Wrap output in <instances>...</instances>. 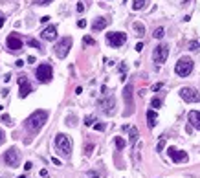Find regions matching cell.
I'll list each match as a JSON object with an SVG mask.
<instances>
[{"mask_svg":"<svg viewBox=\"0 0 200 178\" xmlns=\"http://www.w3.org/2000/svg\"><path fill=\"white\" fill-rule=\"evenodd\" d=\"M46 121H48V112L46 110H35L33 114L24 121V125H26V128L31 132V134H35V132H39L44 127Z\"/></svg>","mask_w":200,"mask_h":178,"instance_id":"1","label":"cell"},{"mask_svg":"<svg viewBox=\"0 0 200 178\" xmlns=\"http://www.w3.org/2000/svg\"><path fill=\"white\" fill-rule=\"evenodd\" d=\"M55 147L59 149V152H61L63 156L70 158V154H72V140H70V136L57 134L55 136Z\"/></svg>","mask_w":200,"mask_h":178,"instance_id":"2","label":"cell"},{"mask_svg":"<svg viewBox=\"0 0 200 178\" xmlns=\"http://www.w3.org/2000/svg\"><path fill=\"white\" fill-rule=\"evenodd\" d=\"M174 72H176L180 77H187L189 73L193 72V59L191 57H180L176 66H174Z\"/></svg>","mask_w":200,"mask_h":178,"instance_id":"3","label":"cell"},{"mask_svg":"<svg viewBox=\"0 0 200 178\" xmlns=\"http://www.w3.org/2000/svg\"><path fill=\"white\" fill-rule=\"evenodd\" d=\"M2 160H4V164L9 165V167H18V164H20V152H18V149L11 147V149H7L4 152Z\"/></svg>","mask_w":200,"mask_h":178,"instance_id":"4","label":"cell"},{"mask_svg":"<svg viewBox=\"0 0 200 178\" xmlns=\"http://www.w3.org/2000/svg\"><path fill=\"white\" fill-rule=\"evenodd\" d=\"M70 48H72V37H63L61 41L55 44V55L59 59H64L68 55Z\"/></svg>","mask_w":200,"mask_h":178,"instance_id":"5","label":"cell"},{"mask_svg":"<svg viewBox=\"0 0 200 178\" xmlns=\"http://www.w3.org/2000/svg\"><path fill=\"white\" fill-rule=\"evenodd\" d=\"M35 77H37L41 83H50V81H52V77H53V70H52V66H50L48 63L41 64V66L37 68V72H35Z\"/></svg>","mask_w":200,"mask_h":178,"instance_id":"6","label":"cell"},{"mask_svg":"<svg viewBox=\"0 0 200 178\" xmlns=\"http://www.w3.org/2000/svg\"><path fill=\"white\" fill-rule=\"evenodd\" d=\"M180 97H182L186 103H198L200 101V94L191 86H184L180 88Z\"/></svg>","mask_w":200,"mask_h":178,"instance_id":"7","label":"cell"},{"mask_svg":"<svg viewBox=\"0 0 200 178\" xmlns=\"http://www.w3.org/2000/svg\"><path fill=\"white\" fill-rule=\"evenodd\" d=\"M97 105L107 116H112L114 112H116V99H114L112 96H107V97H103V99H99Z\"/></svg>","mask_w":200,"mask_h":178,"instance_id":"8","label":"cell"},{"mask_svg":"<svg viewBox=\"0 0 200 178\" xmlns=\"http://www.w3.org/2000/svg\"><path fill=\"white\" fill-rule=\"evenodd\" d=\"M107 42L110 44L112 48H119L127 42V35L121 31H112V33H107Z\"/></svg>","mask_w":200,"mask_h":178,"instance_id":"9","label":"cell"},{"mask_svg":"<svg viewBox=\"0 0 200 178\" xmlns=\"http://www.w3.org/2000/svg\"><path fill=\"white\" fill-rule=\"evenodd\" d=\"M167 57H169V46H167V44H160V46L154 48V52H152V59H154V63L163 64V63L167 61Z\"/></svg>","mask_w":200,"mask_h":178,"instance_id":"10","label":"cell"},{"mask_svg":"<svg viewBox=\"0 0 200 178\" xmlns=\"http://www.w3.org/2000/svg\"><path fill=\"white\" fill-rule=\"evenodd\" d=\"M29 92H33L31 83L28 81L26 75H20V77H18V96H20V97H28Z\"/></svg>","mask_w":200,"mask_h":178,"instance_id":"11","label":"cell"},{"mask_svg":"<svg viewBox=\"0 0 200 178\" xmlns=\"http://www.w3.org/2000/svg\"><path fill=\"white\" fill-rule=\"evenodd\" d=\"M6 46L11 52H18V50H22V39L18 37L17 33H11V35L7 37V41H6Z\"/></svg>","mask_w":200,"mask_h":178,"instance_id":"12","label":"cell"},{"mask_svg":"<svg viewBox=\"0 0 200 178\" xmlns=\"http://www.w3.org/2000/svg\"><path fill=\"white\" fill-rule=\"evenodd\" d=\"M169 156H171V160L174 162V164H180V162H187V152L184 151H178L174 149V147H169Z\"/></svg>","mask_w":200,"mask_h":178,"instance_id":"13","label":"cell"},{"mask_svg":"<svg viewBox=\"0 0 200 178\" xmlns=\"http://www.w3.org/2000/svg\"><path fill=\"white\" fill-rule=\"evenodd\" d=\"M123 99H125V103H127V107H129L127 114H132L134 103H132V86L131 85H125V88H123Z\"/></svg>","mask_w":200,"mask_h":178,"instance_id":"14","label":"cell"},{"mask_svg":"<svg viewBox=\"0 0 200 178\" xmlns=\"http://www.w3.org/2000/svg\"><path fill=\"white\" fill-rule=\"evenodd\" d=\"M41 37L44 39V41H55V39H57V28L55 26H48L41 33Z\"/></svg>","mask_w":200,"mask_h":178,"instance_id":"15","label":"cell"},{"mask_svg":"<svg viewBox=\"0 0 200 178\" xmlns=\"http://www.w3.org/2000/svg\"><path fill=\"white\" fill-rule=\"evenodd\" d=\"M187 120H189V123H191V127L200 130V110H191L189 116H187Z\"/></svg>","mask_w":200,"mask_h":178,"instance_id":"16","label":"cell"},{"mask_svg":"<svg viewBox=\"0 0 200 178\" xmlns=\"http://www.w3.org/2000/svg\"><path fill=\"white\" fill-rule=\"evenodd\" d=\"M107 26H108V18L97 17L96 20H94V24H92V29H94V31H101V29H105Z\"/></svg>","mask_w":200,"mask_h":178,"instance_id":"17","label":"cell"},{"mask_svg":"<svg viewBox=\"0 0 200 178\" xmlns=\"http://www.w3.org/2000/svg\"><path fill=\"white\" fill-rule=\"evenodd\" d=\"M156 120H158L156 112L151 108V110L147 112V125H149V128H154V127H156Z\"/></svg>","mask_w":200,"mask_h":178,"instance_id":"18","label":"cell"},{"mask_svg":"<svg viewBox=\"0 0 200 178\" xmlns=\"http://www.w3.org/2000/svg\"><path fill=\"white\" fill-rule=\"evenodd\" d=\"M132 28H134V31H136L138 37H143V35H145V26H143L141 22H134Z\"/></svg>","mask_w":200,"mask_h":178,"instance_id":"19","label":"cell"},{"mask_svg":"<svg viewBox=\"0 0 200 178\" xmlns=\"http://www.w3.org/2000/svg\"><path fill=\"white\" fill-rule=\"evenodd\" d=\"M152 35H154V39H163V35H165V29H163V28H156Z\"/></svg>","mask_w":200,"mask_h":178,"instance_id":"20","label":"cell"},{"mask_svg":"<svg viewBox=\"0 0 200 178\" xmlns=\"http://www.w3.org/2000/svg\"><path fill=\"white\" fill-rule=\"evenodd\" d=\"M132 7L136 9V11H138V9H143V7H145V0H134Z\"/></svg>","mask_w":200,"mask_h":178,"instance_id":"21","label":"cell"},{"mask_svg":"<svg viewBox=\"0 0 200 178\" xmlns=\"http://www.w3.org/2000/svg\"><path fill=\"white\" fill-rule=\"evenodd\" d=\"M114 143H116V147H118V149L119 151H121V149H125V140H123V138H116V140H114Z\"/></svg>","mask_w":200,"mask_h":178,"instance_id":"22","label":"cell"},{"mask_svg":"<svg viewBox=\"0 0 200 178\" xmlns=\"http://www.w3.org/2000/svg\"><path fill=\"white\" fill-rule=\"evenodd\" d=\"M136 140H138V128L132 127V128H131V141L136 143Z\"/></svg>","mask_w":200,"mask_h":178,"instance_id":"23","label":"cell"},{"mask_svg":"<svg viewBox=\"0 0 200 178\" xmlns=\"http://www.w3.org/2000/svg\"><path fill=\"white\" fill-rule=\"evenodd\" d=\"M160 105H162V99H160V97H152L151 107H154V108H160Z\"/></svg>","mask_w":200,"mask_h":178,"instance_id":"24","label":"cell"},{"mask_svg":"<svg viewBox=\"0 0 200 178\" xmlns=\"http://www.w3.org/2000/svg\"><path fill=\"white\" fill-rule=\"evenodd\" d=\"M28 44H29V46H33V48H39V50H41V42L35 41V39H28Z\"/></svg>","mask_w":200,"mask_h":178,"instance_id":"25","label":"cell"},{"mask_svg":"<svg viewBox=\"0 0 200 178\" xmlns=\"http://www.w3.org/2000/svg\"><path fill=\"white\" fill-rule=\"evenodd\" d=\"M94 121H96V118H94V116H86V118H84V125H94Z\"/></svg>","mask_w":200,"mask_h":178,"instance_id":"26","label":"cell"},{"mask_svg":"<svg viewBox=\"0 0 200 178\" xmlns=\"http://www.w3.org/2000/svg\"><path fill=\"white\" fill-rule=\"evenodd\" d=\"M92 151H94V145H92V143H86V147H84V154L90 156V154H92Z\"/></svg>","mask_w":200,"mask_h":178,"instance_id":"27","label":"cell"},{"mask_svg":"<svg viewBox=\"0 0 200 178\" xmlns=\"http://www.w3.org/2000/svg\"><path fill=\"white\" fill-rule=\"evenodd\" d=\"M83 42H84V44H88V46H94V44H96V41H94L92 37H84V39H83Z\"/></svg>","mask_w":200,"mask_h":178,"instance_id":"28","label":"cell"},{"mask_svg":"<svg viewBox=\"0 0 200 178\" xmlns=\"http://www.w3.org/2000/svg\"><path fill=\"white\" fill-rule=\"evenodd\" d=\"M50 2H52V0H35V6H46V4H50Z\"/></svg>","mask_w":200,"mask_h":178,"instance_id":"29","label":"cell"},{"mask_svg":"<svg viewBox=\"0 0 200 178\" xmlns=\"http://www.w3.org/2000/svg\"><path fill=\"white\" fill-rule=\"evenodd\" d=\"M94 128L96 130H105V123H94Z\"/></svg>","mask_w":200,"mask_h":178,"instance_id":"30","label":"cell"},{"mask_svg":"<svg viewBox=\"0 0 200 178\" xmlns=\"http://www.w3.org/2000/svg\"><path fill=\"white\" fill-rule=\"evenodd\" d=\"M2 121L6 123V125H11V118H9V116H6V114L2 116Z\"/></svg>","mask_w":200,"mask_h":178,"instance_id":"31","label":"cell"},{"mask_svg":"<svg viewBox=\"0 0 200 178\" xmlns=\"http://www.w3.org/2000/svg\"><path fill=\"white\" fill-rule=\"evenodd\" d=\"M4 141H6V134H4V130L0 128V145H2Z\"/></svg>","mask_w":200,"mask_h":178,"instance_id":"32","label":"cell"},{"mask_svg":"<svg viewBox=\"0 0 200 178\" xmlns=\"http://www.w3.org/2000/svg\"><path fill=\"white\" fill-rule=\"evenodd\" d=\"M163 145H165V140H160V143H158V152H162Z\"/></svg>","mask_w":200,"mask_h":178,"instance_id":"33","label":"cell"},{"mask_svg":"<svg viewBox=\"0 0 200 178\" xmlns=\"http://www.w3.org/2000/svg\"><path fill=\"white\" fill-rule=\"evenodd\" d=\"M77 11H79V13H83V11H84V4H83V2H79V4H77Z\"/></svg>","mask_w":200,"mask_h":178,"instance_id":"34","label":"cell"},{"mask_svg":"<svg viewBox=\"0 0 200 178\" xmlns=\"http://www.w3.org/2000/svg\"><path fill=\"white\" fill-rule=\"evenodd\" d=\"M77 26H79V28H84V26H86V20H84V18H81V20H77Z\"/></svg>","mask_w":200,"mask_h":178,"instance_id":"35","label":"cell"},{"mask_svg":"<svg viewBox=\"0 0 200 178\" xmlns=\"http://www.w3.org/2000/svg\"><path fill=\"white\" fill-rule=\"evenodd\" d=\"M31 162H26V164H24V169H26V171H29V169H31Z\"/></svg>","mask_w":200,"mask_h":178,"instance_id":"36","label":"cell"},{"mask_svg":"<svg viewBox=\"0 0 200 178\" xmlns=\"http://www.w3.org/2000/svg\"><path fill=\"white\" fill-rule=\"evenodd\" d=\"M143 50V42H138L136 44V52H141Z\"/></svg>","mask_w":200,"mask_h":178,"instance_id":"37","label":"cell"},{"mask_svg":"<svg viewBox=\"0 0 200 178\" xmlns=\"http://www.w3.org/2000/svg\"><path fill=\"white\" fill-rule=\"evenodd\" d=\"M52 162H53V165H61V160H59V158H52Z\"/></svg>","mask_w":200,"mask_h":178,"instance_id":"38","label":"cell"},{"mask_svg":"<svg viewBox=\"0 0 200 178\" xmlns=\"http://www.w3.org/2000/svg\"><path fill=\"white\" fill-rule=\"evenodd\" d=\"M4 22H6V17H4V15H0V28L4 26Z\"/></svg>","mask_w":200,"mask_h":178,"instance_id":"39","label":"cell"},{"mask_svg":"<svg viewBox=\"0 0 200 178\" xmlns=\"http://www.w3.org/2000/svg\"><path fill=\"white\" fill-rule=\"evenodd\" d=\"M119 70H121V73H125V72H127V64H121V66H119Z\"/></svg>","mask_w":200,"mask_h":178,"instance_id":"40","label":"cell"},{"mask_svg":"<svg viewBox=\"0 0 200 178\" xmlns=\"http://www.w3.org/2000/svg\"><path fill=\"white\" fill-rule=\"evenodd\" d=\"M35 61H37V59H35V57H33V55H29V57H28V63H31V64H33V63H35Z\"/></svg>","mask_w":200,"mask_h":178,"instance_id":"41","label":"cell"},{"mask_svg":"<svg viewBox=\"0 0 200 178\" xmlns=\"http://www.w3.org/2000/svg\"><path fill=\"white\" fill-rule=\"evenodd\" d=\"M189 46H191V50H197V46H198V44H197V42H195V41H193L191 44H189Z\"/></svg>","mask_w":200,"mask_h":178,"instance_id":"42","label":"cell"},{"mask_svg":"<svg viewBox=\"0 0 200 178\" xmlns=\"http://www.w3.org/2000/svg\"><path fill=\"white\" fill-rule=\"evenodd\" d=\"M18 178H28V176H18Z\"/></svg>","mask_w":200,"mask_h":178,"instance_id":"43","label":"cell"},{"mask_svg":"<svg viewBox=\"0 0 200 178\" xmlns=\"http://www.w3.org/2000/svg\"><path fill=\"white\" fill-rule=\"evenodd\" d=\"M123 2H127V0H123Z\"/></svg>","mask_w":200,"mask_h":178,"instance_id":"44","label":"cell"}]
</instances>
